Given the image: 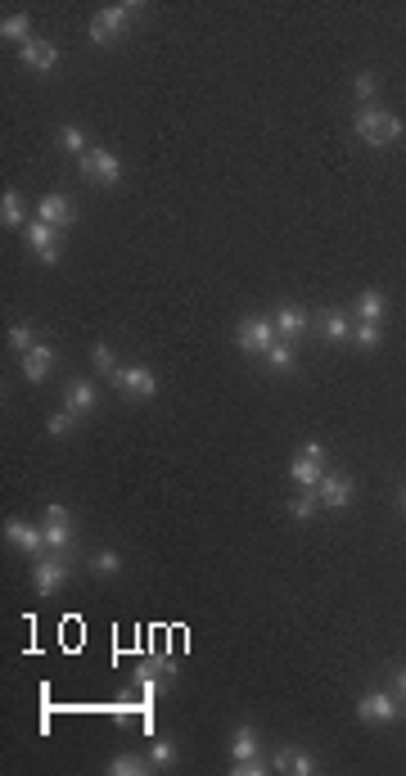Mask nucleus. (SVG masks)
<instances>
[{
  "mask_svg": "<svg viewBox=\"0 0 406 776\" xmlns=\"http://www.w3.org/2000/svg\"><path fill=\"white\" fill-rule=\"evenodd\" d=\"M352 127H356V136H361L370 149H388V145L401 140V118L388 113V109H370V104H365V109H356Z\"/></svg>",
  "mask_w": 406,
  "mask_h": 776,
  "instance_id": "1",
  "label": "nucleus"
},
{
  "mask_svg": "<svg viewBox=\"0 0 406 776\" xmlns=\"http://www.w3.org/2000/svg\"><path fill=\"white\" fill-rule=\"evenodd\" d=\"M136 14H145V5H136V0L100 10V14L91 19V41H95V46H118V41L127 37V23H131Z\"/></svg>",
  "mask_w": 406,
  "mask_h": 776,
  "instance_id": "2",
  "label": "nucleus"
},
{
  "mask_svg": "<svg viewBox=\"0 0 406 776\" xmlns=\"http://www.w3.org/2000/svg\"><path fill=\"white\" fill-rule=\"evenodd\" d=\"M77 167H82V176L91 181V185H118L122 181V158L113 154V149H104V145H91L82 158H77Z\"/></svg>",
  "mask_w": 406,
  "mask_h": 776,
  "instance_id": "3",
  "label": "nucleus"
},
{
  "mask_svg": "<svg viewBox=\"0 0 406 776\" xmlns=\"http://www.w3.org/2000/svg\"><path fill=\"white\" fill-rule=\"evenodd\" d=\"M356 717L370 722V726H388V722L401 717V699H397L392 690H365V695L356 699Z\"/></svg>",
  "mask_w": 406,
  "mask_h": 776,
  "instance_id": "4",
  "label": "nucleus"
},
{
  "mask_svg": "<svg viewBox=\"0 0 406 776\" xmlns=\"http://www.w3.org/2000/svg\"><path fill=\"white\" fill-rule=\"evenodd\" d=\"M275 338H280V334H275V325H271L266 316H244V320L235 325V343H239V352L262 356V352H266Z\"/></svg>",
  "mask_w": 406,
  "mask_h": 776,
  "instance_id": "5",
  "label": "nucleus"
},
{
  "mask_svg": "<svg viewBox=\"0 0 406 776\" xmlns=\"http://www.w3.org/2000/svg\"><path fill=\"white\" fill-rule=\"evenodd\" d=\"M41 528H46V546H50L55 555H68V546H73V515H68V506L50 501Z\"/></svg>",
  "mask_w": 406,
  "mask_h": 776,
  "instance_id": "6",
  "label": "nucleus"
},
{
  "mask_svg": "<svg viewBox=\"0 0 406 776\" xmlns=\"http://www.w3.org/2000/svg\"><path fill=\"white\" fill-rule=\"evenodd\" d=\"M28 244H32V257H37V262H46V266H55V262L64 257L59 226H50V221H41V217L28 226Z\"/></svg>",
  "mask_w": 406,
  "mask_h": 776,
  "instance_id": "7",
  "label": "nucleus"
},
{
  "mask_svg": "<svg viewBox=\"0 0 406 776\" xmlns=\"http://www.w3.org/2000/svg\"><path fill=\"white\" fill-rule=\"evenodd\" d=\"M64 582H68V560H64V555H37V564H32V587H37L41 596H55Z\"/></svg>",
  "mask_w": 406,
  "mask_h": 776,
  "instance_id": "8",
  "label": "nucleus"
},
{
  "mask_svg": "<svg viewBox=\"0 0 406 776\" xmlns=\"http://www.w3.org/2000/svg\"><path fill=\"white\" fill-rule=\"evenodd\" d=\"M118 388H122V393H127L131 402H145V398H154V393H158V374H154L149 365H122Z\"/></svg>",
  "mask_w": 406,
  "mask_h": 776,
  "instance_id": "9",
  "label": "nucleus"
},
{
  "mask_svg": "<svg viewBox=\"0 0 406 776\" xmlns=\"http://www.w3.org/2000/svg\"><path fill=\"white\" fill-rule=\"evenodd\" d=\"M19 64H23L28 73H55V64H59V46H55V41L32 37L28 46H19Z\"/></svg>",
  "mask_w": 406,
  "mask_h": 776,
  "instance_id": "10",
  "label": "nucleus"
},
{
  "mask_svg": "<svg viewBox=\"0 0 406 776\" xmlns=\"http://www.w3.org/2000/svg\"><path fill=\"white\" fill-rule=\"evenodd\" d=\"M37 217L50 221V226H59V230H68V226L77 221V203H73L64 190H50V194L37 203Z\"/></svg>",
  "mask_w": 406,
  "mask_h": 776,
  "instance_id": "11",
  "label": "nucleus"
},
{
  "mask_svg": "<svg viewBox=\"0 0 406 776\" xmlns=\"http://www.w3.org/2000/svg\"><path fill=\"white\" fill-rule=\"evenodd\" d=\"M316 497H320V506H329V510H347L352 497H356V483H352L347 474H325L320 488H316Z\"/></svg>",
  "mask_w": 406,
  "mask_h": 776,
  "instance_id": "12",
  "label": "nucleus"
},
{
  "mask_svg": "<svg viewBox=\"0 0 406 776\" xmlns=\"http://www.w3.org/2000/svg\"><path fill=\"white\" fill-rule=\"evenodd\" d=\"M5 537L19 546V551H28V555H46L50 546H46V528H37V524H28V519H10L5 524Z\"/></svg>",
  "mask_w": 406,
  "mask_h": 776,
  "instance_id": "13",
  "label": "nucleus"
},
{
  "mask_svg": "<svg viewBox=\"0 0 406 776\" xmlns=\"http://www.w3.org/2000/svg\"><path fill=\"white\" fill-rule=\"evenodd\" d=\"M95 402H100V393H95V383H91V379H73V383H68V393H64V411H73L77 420H86V416L95 411Z\"/></svg>",
  "mask_w": 406,
  "mask_h": 776,
  "instance_id": "14",
  "label": "nucleus"
},
{
  "mask_svg": "<svg viewBox=\"0 0 406 776\" xmlns=\"http://www.w3.org/2000/svg\"><path fill=\"white\" fill-rule=\"evenodd\" d=\"M275 771H284V776H311L316 771V758L302 744H280L275 749Z\"/></svg>",
  "mask_w": 406,
  "mask_h": 776,
  "instance_id": "15",
  "label": "nucleus"
},
{
  "mask_svg": "<svg viewBox=\"0 0 406 776\" xmlns=\"http://www.w3.org/2000/svg\"><path fill=\"white\" fill-rule=\"evenodd\" d=\"M271 325H275V334L284 338V343H293L307 325H311V316L302 311V307H293V302H284V307H275V316H271Z\"/></svg>",
  "mask_w": 406,
  "mask_h": 776,
  "instance_id": "16",
  "label": "nucleus"
},
{
  "mask_svg": "<svg viewBox=\"0 0 406 776\" xmlns=\"http://www.w3.org/2000/svg\"><path fill=\"white\" fill-rule=\"evenodd\" d=\"M50 370H55V352H50L46 343H37L32 352H23V379H28V383H46Z\"/></svg>",
  "mask_w": 406,
  "mask_h": 776,
  "instance_id": "17",
  "label": "nucleus"
},
{
  "mask_svg": "<svg viewBox=\"0 0 406 776\" xmlns=\"http://www.w3.org/2000/svg\"><path fill=\"white\" fill-rule=\"evenodd\" d=\"M289 479L298 483V488H307V492H316L320 488V479H325V461H311V456H293V465H289Z\"/></svg>",
  "mask_w": 406,
  "mask_h": 776,
  "instance_id": "18",
  "label": "nucleus"
},
{
  "mask_svg": "<svg viewBox=\"0 0 406 776\" xmlns=\"http://www.w3.org/2000/svg\"><path fill=\"white\" fill-rule=\"evenodd\" d=\"M316 329H320V338H329V343H343V338H352V320L343 316V311H320L316 316Z\"/></svg>",
  "mask_w": 406,
  "mask_h": 776,
  "instance_id": "19",
  "label": "nucleus"
},
{
  "mask_svg": "<svg viewBox=\"0 0 406 776\" xmlns=\"http://www.w3.org/2000/svg\"><path fill=\"white\" fill-rule=\"evenodd\" d=\"M257 753H262L257 731H253L248 722H239V726H235V735H230V758H235V762H244V758H257Z\"/></svg>",
  "mask_w": 406,
  "mask_h": 776,
  "instance_id": "20",
  "label": "nucleus"
},
{
  "mask_svg": "<svg viewBox=\"0 0 406 776\" xmlns=\"http://www.w3.org/2000/svg\"><path fill=\"white\" fill-rule=\"evenodd\" d=\"M0 37H5V41H19V46H28V41H32V14H23V10L5 14V19H0Z\"/></svg>",
  "mask_w": 406,
  "mask_h": 776,
  "instance_id": "21",
  "label": "nucleus"
},
{
  "mask_svg": "<svg viewBox=\"0 0 406 776\" xmlns=\"http://www.w3.org/2000/svg\"><path fill=\"white\" fill-rule=\"evenodd\" d=\"M352 311H356V320H374V325H379V320H383V311H388V302H383V293H379V289H361Z\"/></svg>",
  "mask_w": 406,
  "mask_h": 776,
  "instance_id": "22",
  "label": "nucleus"
},
{
  "mask_svg": "<svg viewBox=\"0 0 406 776\" xmlns=\"http://www.w3.org/2000/svg\"><path fill=\"white\" fill-rule=\"evenodd\" d=\"M262 361H266V365H271L275 374H289L298 356H293V343H284V338H275V343H271V347L262 352Z\"/></svg>",
  "mask_w": 406,
  "mask_h": 776,
  "instance_id": "23",
  "label": "nucleus"
},
{
  "mask_svg": "<svg viewBox=\"0 0 406 776\" xmlns=\"http://www.w3.org/2000/svg\"><path fill=\"white\" fill-rule=\"evenodd\" d=\"M55 140H59V149H64V154H73V158H82V154L91 149V145H86V131H82L77 122H64Z\"/></svg>",
  "mask_w": 406,
  "mask_h": 776,
  "instance_id": "24",
  "label": "nucleus"
},
{
  "mask_svg": "<svg viewBox=\"0 0 406 776\" xmlns=\"http://www.w3.org/2000/svg\"><path fill=\"white\" fill-rule=\"evenodd\" d=\"M91 361H95V370H100V374H104V379H109V383L118 388V379H122V365L113 361V347H109V343H95V347H91Z\"/></svg>",
  "mask_w": 406,
  "mask_h": 776,
  "instance_id": "25",
  "label": "nucleus"
},
{
  "mask_svg": "<svg viewBox=\"0 0 406 776\" xmlns=\"http://www.w3.org/2000/svg\"><path fill=\"white\" fill-rule=\"evenodd\" d=\"M145 771H154V762L140 758V753H118L109 762V776H145Z\"/></svg>",
  "mask_w": 406,
  "mask_h": 776,
  "instance_id": "26",
  "label": "nucleus"
},
{
  "mask_svg": "<svg viewBox=\"0 0 406 776\" xmlns=\"http://www.w3.org/2000/svg\"><path fill=\"white\" fill-rule=\"evenodd\" d=\"M352 343L365 347V352H374V347L383 343V329H379L374 320H356V325H352Z\"/></svg>",
  "mask_w": 406,
  "mask_h": 776,
  "instance_id": "27",
  "label": "nucleus"
},
{
  "mask_svg": "<svg viewBox=\"0 0 406 776\" xmlns=\"http://www.w3.org/2000/svg\"><path fill=\"white\" fill-rule=\"evenodd\" d=\"M320 510V497H311L307 488H298V497L289 501V519H298V524H307L311 515Z\"/></svg>",
  "mask_w": 406,
  "mask_h": 776,
  "instance_id": "28",
  "label": "nucleus"
},
{
  "mask_svg": "<svg viewBox=\"0 0 406 776\" xmlns=\"http://www.w3.org/2000/svg\"><path fill=\"white\" fill-rule=\"evenodd\" d=\"M91 573L95 578H118L122 573V555L118 551H95L91 555Z\"/></svg>",
  "mask_w": 406,
  "mask_h": 776,
  "instance_id": "29",
  "label": "nucleus"
},
{
  "mask_svg": "<svg viewBox=\"0 0 406 776\" xmlns=\"http://www.w3.org/2000/svg\"><path fill=\"white\" fill-rule=\"evenodd\" d=\"M149 762H154V771H167V767H176V744H172L167 735H154Z\"/></svg>",
  "mask_w": 406,
  "mask_h": 776,
  "instance_id": "30",
  "label": "nucleus"
},
{
  "mask_svg": "<svg viewBox=\"0 0 406 776\" xmlns=\"http://www.w3.org/2000/svg\"><path fill=\"white\" fill-rule=\"evenodd\" d=\"M0 221H5V226H19V221H23V194H19V190H5V194H0Z\"/></svg>",
  "mask_w": 406,
  "mask_h": 776,
  "instance_id": "31",
  "label": "nucleus"
},
{
  "mask_svg": "<svg viewBox=\"0 0 406 776\" xmlns=\"http://www.w3.org/2000/svg\"><path fill=\"white\" fill-rule=\"evenodd\" d=\"M77 425H82V420H77L73 411H59V416H50V420H46V434H50V438H68Z\"/></svg>",
  "mask_w": 406,
  "mask_h": 776,
  "instance_id": "32",
  "label": "nucleus"
},
{
  "mask_svg": "<svg viewBox=\"0 0 406 776\" xmlns=\"http://www.w3.org/2000/svg\"><path fill=\"white\" fill-rule=\"evenodd\" d=\"M352 91H356V100H361V109L374 100V91H379V82H374V73H361L356 82H352Z\"/></svg>",
  "mask_w": 406,
  "mask_h": 776,
  "instance_id": "33",
  "label": "nucleus"
},
{
  "mask_svg": "<svg viewBox=\"0 0 406 776\" xmlns=\"http://www.w3.org/2000/svg\"><path fill=\"white\" fill-rule=\"evenodd\" d=\"M10 347L32 352V347H37V343H32V325H10Z\"/></svg>",
  "mask_w": 406,
  "mask_h": 776,
  "instance_id": "34",
  "label": "nucleus"
},
{
  "mask_svg": "<svg viewBox=\"0 0 406 776\" xmlns=\"http://www.w3.org/2000/svg\"><path fill=\"white\" fill-rule=\"evenodd\" d=\"M230 771H235V776H262L266 767H262V753H257V758H244V762H235Z\"/></svg>",
  "mask_w": 406,
  "mask_h": 776,
  "instance_id": "35",
  "label": "nucleus"
},
{
  "mask_svg": "<svg viewBox=\"0 0 406 776\" xmlns=\"http://www.w3.org/2000/svg\"><path fill=\"white\" fill-rule=\"evenodd\" d=\"M392 695H397V699H406V668H397V672H392Z\"/></svg>",
  "mask_w": 406,
  "mask_h": 776,
  "instance_id": "36",
  "label": "nucleus"
},
{
  "mask_svg": "<svg viewBox=\"0 0 406 776\" xmlns=\"http://www.w3.org/2000/svg\"><path fill=\"white\" fill-rule=\"evenodd\" d=\"M401 515H406V488H401Z\"/></svg>",
  "mask_w": 406,
  "mask_h": 776,
  "instance_id": "37",
  "label": "nucleus"
}]
</instances>
